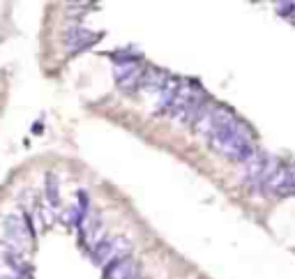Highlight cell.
<instances>
[{"mask_svg": "<svg viewBox=\"0 0 295 279\" xmlns=\"http://www.w3.org/2000/svg\"><path fill=\"white\" fill-rule=\"evenodd\" d=\"M28 224L21 215H7L3 219V247L5 254H26L30 245V233Z\"/></svg>", "mask_w": 295, "mask_h": 279, "instance_id": "cell-1", "label": "cell"}, {"mask_svg": "<svg viewBox=\"0 0 295 279\" xmlns=\"http://www.w3.org/2000/svg\"><path fill=\"white\" fill-rule=\"evenodd\" d=\"M129 249H131V242L122 236H111V238H104L99 242L97 247H93V261L102 268H109L111 263L120 261V258H127L129 256Z\"/></svg>", "mask_w": 295, "mask_h": 279, "instance_id": "cell-2", "label": "cell"}, {"mask_svg": "<svg viewBox=\"0 0 295 279\" xmlns=\"http://www.w3.org/2000/svg\"><path fill=\"white\" fill-rule=\"evenodd\" d=\"M97 37L99 35H93L90 30H86L81 26H71V28H67V33H65V42H67V49L69 51L88 49L90 44L97 42Z\"/></svg>", "mask_w": 295, "mask_h": 279, "instance_id": "cell-3", "label": "cell"}, {"mask_svg": "<svg viewBox=\"0 0 295 279\" xmlns=\"http://www.w3.org/2000/svg\"><path fill=\"white\" fill-rule=\"evenodd\" d=\"M169 74L159 67H145L143 69V77H141V90H150V93H159L162 88L169 83Z\"/></svg>", "mask_w": 295, "mask_h": 279, "instance_id": "cell-4", "label": "cell"}, {"mask_svg": "<svg viewBox=\"0 0 295 279\" xmlns=\"http://www.w3.org/2000/svg\"><path fill=\"white\" fill-rule=\"evenodd\" d=\"M104 274H106V279H136L138 265L127 256V258H120V261L111 263L109 268L104 270Z\"/></svg>", "mask_w": 295, "mask_h": 279, "instance_id": "cell-5", "label": "cell"}, {"mask_svg": "<svg viewBox=\"0 0 295 279\" xmlns=\"http://www.w3.org/2000/svg\"><path fill=\"white\" fill-rule=\"evenodd\" d=\"M81 229H83V240L90 245V249H93V247H97L99 242L104 240V238H102L104 226H102V217H99V215H90Z\"/></svg>", "mask_w": 295, "mask_h": 279, "instance_id": "cell-6", "label": "cell"}, {"mask_svg": "<svg viewBox=\"0 0 295 279\" xmlns=\"http://www.w3.org/2000/svg\"><path fill=\"white\" fill-rule=\"evenodd\" d=\"M46 196L53 205H58V178L53 173L46 175Z\"/></svg>", "mask_w": 295, "mask_h": 279, "instance_id": "cell-7", "label": "cell"}, {"mask_svg": "<svg viewBox=\"0 0 295 279\" xmlns=\"http://www.w3.org/2000/svg\"><path fill=\"white\" fill-rule=\"evenodd\" d=\"M274 10H277L279 14H284V17L295 19V0H288V3H277Z\"/></svg>", "mask_w": 295, "mask_h": 279, "instance_id": "cell-8", "label": "cell"}, {"mask_svg": "<svg viewBox=\"0 0 295 279\" xmlns=\"http://www.w3.org/2000/svg\"><path fill=\"white\" fill-rule=\"evenodd\" d=\"M293 194H295V185H293Z\"/></svg>", "mask_w": 295, "mask_h": 279, "instance_id": "cell-9", "label": "cell"}, {"mask_svg": "<svg viewBox=\"0 0 295 279\" xmlns=\"http://www.w3.org/2000/svg\"><path fill=\"white\" fill-rule=\"evenodd\" d=\"M293 21H295V19H293Z\"/></svg>", "mask_w": 295, "mask_h": 279, "instance_id": "cell-10", "label": "cell"}]
</instances>
